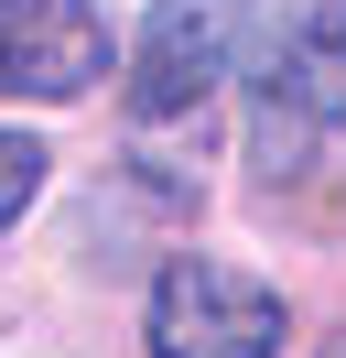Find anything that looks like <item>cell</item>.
Listing matches in <instances>:
<instances>
[{
	"mask_svg": "<svg viewBox=\"0 0 346 358\" xmlns=\"http://www.w3.org/2000/svg\"><path fill=\"white\" fill-rule=\"evenodd\" d=\"M249 44H260V0H151L141 55H130V109L141 120H195Z\"/></svg>",
	"mask_w": 346,
	"mask_h": 358,
	"instance_id": "obj_3",
	"label": "cell"
},
{
	"mask_svg": "<svg viewBox=\"0 0 346 358\" xmlns=\"http://www.w3.org/2000/svg\"><path fill=\"white\" fill-rule=\"evenodd\" d=\"M249 87H260V109H249L260 174H303L314 152H336L346 141V0L271 22L249 44Z\"/></svg>",
	"mask_w": 346,
	"mask_h": 358,
	"instance_id": "obj_1",
	"label": "cell"
},
{
	"mask_svg": "<svg viewBox=\"0 0 346 358\" xmlns=\"http://www.w3.org/2000/svg\"><path fill=\"white\" fill-rule=\"evenodd\" d=\"M108 11L98 0H0V87L11 98H43V109H65V98H86L108 76Z\"/></svg>",
	"mask_w": 346,
	"mask_h": 358,
	"instance_id": "obj_4",
	"label": "cell"
},
{
	"mask_svg": "<svg viewBox=\"0 0 346 358\" xmlns=\"http://www.w3.org/2000/svg\"><path fill=\"white\" fill-rule=\"evenodd\" d=\"M141 336H151V358H271L281 336H292V315H281V293L260 282V271L195 261V250H184V261L151 271Z\"/></svg>",
	"mask_w": 346,
	"mask_h": 358,
	"instance_id": "obj_2",
	"label": "cell"
},
{
	"mask_svg": "<svg viewBox=\"0 0 346 358\" xmlns=\"http://www.w3.org/2000/svg\"><path fill=\"white\" fill-rule=\"evenodd\" d=\"M324 358H346V326H336V336H324Z\"/></svg>",
	"mask_w": 346,
	"mask_h": 358,
	"instance_id": "obj_6",
	"label": "cell"
},
{
	"mask_svg": "<svg viewBox=\"0 0 346 358\" xmlns=\"http://www.w3.org/2000/svg\"><path fill=\"white\" fill-rule=\"evenodd\" d=\"M43 174H54V163H43V141H33V131H0V228L43 196Z\"/></svg>",
	"mask_w": 346,
	"mask_h": 358,
	"instance_id": "obj_5",
	"label": "cell"
}]
</instances>
